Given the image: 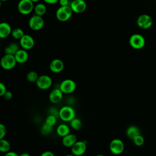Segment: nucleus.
Wrapping results in <instances>:
<instances>
[{
	"label": "nucleus",
	"instance_id": "1",
	"mask_svg": "<svg viewBox=\"0 0 156 156\" xmlns=\"http://www.w3.org/2000/svg\"><path fill=\"white\" fill-rule=\"evenodd\" d=\"M75 117V110L70 105H65L59 110V118L63 121L70 122Z\"/></svg>",
	"mask_w": 156,
	"mask_h": 156
},
{
	"label": "nucleus",
	"instance_id": "2",
	"mask_svg": "<svg viewBox=\"0 0 156 156\" xmlns=\"http://www.w3.org/2000/svg\"><path fill=\"white\" fill-rule=\"evenodd\" d=\"M73 10L70 5L67 6H60L56 11L55 16L57 19L62 22L69 20L73 14Z\"/></svg>",
	"mask_w": 156,
	"mask_h": 156
},
{
	"label": "nucleus",
	"instance_id": "3",
	"mask_svg": "<svg viewBox=\"0 0 156 156\" xmlns=\"http://www.w3.org/2000/svg\"><path fill=\"white\" fill-rule=\"evenodd\" d=\"M144 37L139 34L132 35L129 38V44L135 49H141L145 45Z\"/></svg>",
	"mask_w": 156,
	"mask_h": 156
},
{
	"label": "nucleus",
	"instance_id": "4",
	"mask_svg": "<svg viewBox=\"0 0 156 156\" xmlns=\"http://www.w3.org/2000/svg\"><path fill=\"white\" fill-rule=\"evenodd\" d=\"M16 63L17 62L13 55L5 54L1 59V66L5 70L13 69L15 66Z\"/></svg>",
	"mask_w": 156,
	"mask_h": 156
},
{
	"label": "nucleus",
	"instance_id": "5",
	"mask_svg": "<svg viewBox=\"0 0 156 156\" xmlns=\"http://www.w3.org/2000/svg\"><path fill=\"white\" fill-rule=\"evenodd\" d=\"M34 9V2L31 0H20L18 4V10L23 15H28Z\"/></svg>",
	"mask_w": 156,
	"mask_h": 156
},
{
	"label": "nucleus",
	"instance_id": "6",
	"mask_svg": "<svg viewBox=\"0 0 156 156\" xmlns=\"http://www.w3.org/2000/svg\"><path fill=\"white\" fill-rule=\"evenodd\" d=\"M109 149L113 154L119 155L122 154L124 150V144L121 140L115 138L112 140L110 143Z\"/></svg>",
	"mask_w": 156,
	"mask_h": 156
},
{
	"label": "nucleus",
	"instance_id": "7",
	"mask_svg": "<svg viewBox=\"0 0 156 156\" xmlns=\"http://www.w3.org/2000/svg\"><path fill=\"white\" fill-rule=\"evenodd\" d=\"M59 88L65 94H70L74 92L76 88L75 82L69 79L63 80L59 85Z\"/></svg>",
	"mask_w": 156,
	"mask_h": 156
},
{
	"label": "nucleus",
	"instance_id": "8",
	"mask_svg": "<svg viewBox=\"0 0 156 156\" xmlns=\"http://www.w3.org/2000/svg\"><path fill=\"white\" fill-rule=\"evenodd\" d=\"M44 20L42 16L34 15L29 21V26L30 28L33 30H39L44 26Z\"/></svg>",
	"mask_w": 156,
	"mask_h": 156
},
{
	"label": "nucleus",
	"instance_id": "9",
	"mask_svg": "<svg viewBox=\"0 0 156 156\" xmlns=\"http://www.w3.org/2000/svg\"><path fill=\"white\" fill-rule=\"evenodd\" d=\"M87 143L85 140L77 141L71 147V153L76 156L82 155L87 150Z\"/></svg>",
	"mask_w": 156,
	"mask_h": 156
},
{
	"label": "nucleus",
	"instance_id": "10",
	"mask_svg": "<svg viewBox=\"0 0 156 156\" xmlns=\"http://www.w3.org/2000/svg\"><path fill=\"white\" fill-rule=\"evenodd\" d=\"M136 23L140 28L143 29H147L152 26L153 20L149 15L143 14L138 16L136 20Z\"/></svg>",
	"mask_w": 156,
	"mask_h": 156
},
{
	"label": "nucleus",
	"instance_id": "11",
	"mask_svg": "<svg viewBox=\"0 0 156 156\" xmlns=\"http://www.w3.org/2000/svg\"><path fill=\"white\" fill-rule=\"evenodd\" d=\"M52 84V79L48 75L40 76L36 82L37 87L41 90H47L51 87Z\"/></svg>",
	"mask_w": 156,
	"mask_h": 156
},
{
	"label": "nucleus",
	"instance_id": "12",
	"mask_svg": "<svg viewBox=\"0 0 156 156\" xmlns=\"http://www.w3.org/2000/svg\"><path fill=\"white\" fill-rule=\"evenodd\" d=\"M70 7L73 12L82 13L87 9V4L84 0H73L70 4Z\"/></svg>",
	"mask_w": 156,
	"mask_h": 156
},
{
	"label": "nucleus",
	"instance_id": "13",
	"mask_svg": "<svg viewBox=\"0 0 156 156\" xmlns=\"http://www.w3.org/2000/svg\"><path fill=\"white\" fill-rule=\"evenodd\" d=\"M20 45L23 49L29 50L32 49L35 44L34 38L29 35L24 34V35L20 40Z\"/></svg>",
	"mask_w": 156,
	"mask_h": 156
},
{
	"label": "nucleus",
	"instance_id": "14",
	"mask_svg": "<svg viewBox=\"0 0 156 156\" xmlns=\"http://www.w3.org/2000/svg\"><path fill=\"white\" fill-rule=\"evenodd\" d=\"M64 68L63 62L58 58L52 60L49 64L50 70L54 73H58L63 71Z\"/></svg>",
	"mask_w": 156,
	"mask_h": 156
},
{
	"label": "nucleus",
	"instance_id": "15",
	"mask_svg": "<svg viewBox=\"0 0 156 156\" xmlns=\"http://www.w3.org/2000/svg\"><path fill=\"white\" fill-rule=\"evenodd\" d=\"M63 93L58 88H55L52 90L49 95V101L53 104H57L60 102L63 99Z\"/></svg>",
	"mask_w": 156,
	"mask_h": 156
},
{
	"label": "nucleus",
	"instance_id": "16",
	"mask_svg": "<svg viewBox=\"0 0 156 156\" xmlns=\"http://www.w3.org/2000/svg\"><path fill=\"white\" fill-rule=\"evenodd\" d=\"M15 59L18 63H24L27 62L29 55L26 50L24 49H20L15 54Z\"/></svg>",
	"mask_w": 156,
	"mask_h": 156
},
{
	"label": "nucleus",
	"instance_id": "17",
	"mask_svg": "<svg viewBox=\"0 0 156 156\" xmlns=\"http://www.w3.org/2000/svg\"><path fill=\"white\" fill-rule=\"evenodd\" d=\"M12 30L10 24L5 22H2L0 24V37L2 38H6L10 34H12Z\"/></svg>",
	"mask_w": 156,
	"mask_h": 156
},
{
	"label": "nucleus",
	"instance_id": "18",
	"mask_svg": "<svg viewBox=\"0 0 156 156\" xmlns=\"http://www.w3.org/2000/svg\"><path fill=\"white\" fill-rule=\"evenodd\" d=\"M76 141H77V137L74 134L69 133L68 135L65 136L62 138L63 145L67 147H71Z\"/></svg>",
	"mask_w": 156,
	"mask_h": 156
},
{
	"label": "nucleus",
	"instance_id": "19",
	"mask_svg": "<svg viewBox=\"0 0 156 156\" xmlns=\"http://www.w3.org/2000/svg\"><path fill=\"white\" fill-rule=\"evenodd\" d=\"M141 134L140 129L136 126H130L126 130V135L130 140H133L135 136Z\"/></svg>",
	"mask_w": 156,
	"mask_h": 156
},
{
	"label": "nucleus",
	"instance_id": "20",
	"mask_svg": "<svg viewBox=\"0 0 156 156\" xmlns=\"http://www.w3.org/2000/svg\"><path fill=\"white\" fill-rule=\"evenodd\" d=\"M69 127L65 124H61L58 125L56 129V132L57 135L62 137H64L65 136L68 135L69 133Z\"/></svg>",
	"mask_w": 156,
	"mask_h": 156
},
{
	"label": "nucleus",
	"instance_id": "21",
	"mask_svg": "<svg viewBox=\"0 0 156 156\" xmlns=\"http://www.w3.org/2000/svg\"><path fill=\"white\" fill-rule=\"evenodd\" d=\"M20 49L19 46L14 43H10L4 49V52L5 54H10V55H13L17 52V51Z\"/></svg>",
	"mask_w": 156,
	"mask_h": 156
},
{
	"label": "nucleus",
	"instance_id": "22",
	"mask_svg": "<svg viewBox=\"0 0 156 156\" xmlns=\"http://www.w3.org/2000/svg\"><path fill=\"white\" fill-rule=\"evenodd\" d=\"M34 12L35 15L42 16L46 12V7L44 4L38 3L34 7Z\"/></svg>",
	"mask_w": 156,
	"mask_h": 156
},
{
	"label": "nucleus",
	"instance_id": "23",
	"mask_svg": "<svg viewBox=\"0 0 156 156\" xmlns=\"http://www.w3.org/2000/svg\"><path fill=\"white\" fill-rule=\"evenodd\" d=\"M10 143L5 140V139H1L0 140V151L1 152L6 153L10 151Z\"/></svg>",
	"mask_w": 156,
	"mask_h": 156
},
{
	"label": "nucleus",
	"instance_id": "24",
	"mask_svg": "<svg viewBox=\"0 0 156 156\" xmlns=\"http://www.w3.org/2000/svg\"><path fill=\"white\" fill-rule=\"evenodd\" d=\"M70 126L72 129L74 130H79L82 126V123L81 120L79 118H74L73 119H72L70 121Z\"/></svg>",
	"mask_w": 156,
	"mask_h": 156
},
{
	"label": "nucleus",
	"instance_id": "25",
	"mask_svg": "<svg viewBox=\"0 0 156 156\" xmlns=\"http://www.w3.org/2000/svg\"><path fill=\"white\" fill-rule=\"evenodd\" d=\"M53 129V126H51L46 122H44L41 127V133L43 135L46 136L49 135Z\"/></svg>",
	"mask_w": 156,
	"mask_h": 156
},
{
	"label": "nucleus",
	"instance_id": "26",
	"mask_svg": "<svg viewBox=\"0 0 156 156\" xmlns=\"http://www.w3.org/2000/svg\"><path fill=\"white\" fill-rule=\"evenodd\" d=\"M39 77V76L38 75V74L34 71H29V73H27V76H26V78H27V80L30 82H37V80H38Z\"/></svg>",
	"mask_w": 156,
	"mask_h": 156
},
{
	"label": "nucleus",
	"instance_id": "27",
	"mask_svg": "<svg viewBox=\"0 0 156 156\" xmlns=\"http://www.w3.org/2000/svg\"><path fill=\"white\" fill-rule=\"evenodd\" d=\"M12 35L14 38L17 40H20L24 35V34L23 30L21 29L15 28L13 30H12Z\"/></svg>",
	"mask_w": 156,
	"mask_h": 156
},
{
	"label": "nucleus",
	"instance_id": "28",
	"mask_svg": "<svg viewBox=\"0 0 156 156\" xmlns=\"http://www.w3.org/2000/svg\"><path fill=\"white\" fill-rule=\"evenodd\" d=\"M132 141H133V143L135 144V145H136L137 146H141L143 145V144L144 143V138L140 134V135H138L136 136H135L132 140Z\"/></svg>",
	"mask_w": 156,
	"mask_h": 156
},
{
	"label": "nucleus",
	"instance_id": "29",
	"mask_svg": "<svg viewBox=\"0 0 156 156\" xmlns=\"http://www.w3.org/2000/svg\"><path fill=\"white\" fill-rule=\"evenodd\" d=\"M57 118L54 115H49L46 118L45 122L51 126H54L57 122Z\"/></svg>",
	"mask_w": 156,
	"mask_h": 156
},
{
	"label": "nucleus",
	"instance_id": "30",
	"mask_svg": "<svg viewBox=\"0 0 156 156\" xmlns=\"http://www.w3.org/2000/svg\"><path fill=\"white\" fill-rule=\"evenodd\" d=\"M6 132H7V129L5 126L3 124H0V140L3 139L5 137L6 135Z\"/></svg>",
	"mask_w": 156,
	"mask_h": 156
},
{
	"label": "nucleus",
	"instance_id": "31",
	"mask_svg": "<svg viewBox=\"0 0 156 156\" xmlns=\"http://www.w3.org/2000/svg\"><path fill=\"white\" fill-rule=\"evenodd\" d=\"M49 115H52L55 116L57 118H59V110H58L55 107H51L49 110Z\"/></svg>",
	"mask_w": 156,
	"mask_h": 156
},
{
	"label": "nucleus",
	"instance_id": "32",
	"mask_svg": "<svg viewBox=\"0 0 156 156\" xmlns=\"http://www.w3.org/2000/svg\"><path fill=\"white\" fill-rule=\"evenodd\" d=\"M7 91V88L5 84H4L2 82H1L0 83V96H3Z\"/></svg>",
	"mask_w": 156,
	"mask_h": 156
},
{
	"label": "nucleus",
	"instance_id": "33",
	"mask_svg": "<svg viewBox=\"0 0 156 156\" xmlns=\"http://www.w3.org/2000/svg\"><path fill=\"white\" fill-rule=\"evenodd\" d=\"M3 97L6 100H10L12 98V97H13V94H12V93L11 91H7L5 92V93L4 94Z\"/></svg>",
	"mask_w": 156,
	"mask_h": 156
},
{
	"label": "nucleus",
	"instance_id": "34",
	"mask_svg": "<svg viewBox=\"0 0 156 156\" xmlns=\"http://www.w3.org/2000/svg\"><path fill=\"white\" fill-rule=\"evenodd\" d=\"M40 156H55V155L52 152L46 151H44L43 153H41Z\"/></svg>",
	"mask_w": 156,
	"mask_h": 156
},
{
	"label": "nucleus",
	"instance_id": "35",
	"mask_svg": "<svg viewBox=\"0 0 156 156\" xmlns=\"http://www.w3.org/2000/svg\"><path fill=\"white\" fill-rule=\"evenodd\" d=\"M60 6H67L69 5V1L68 0H59L58 1Z\"/></svg>",
	"mask_w": 156,
	"mask_h": 156
},
{
	"label": "nucleus",
	"instance_id": "36",
	"mask_svg": "<svg viewBox=\"0 0 156 156\" xmlns=\"http://www.w3.org/2000/svg\"><path fill=\"white\" fill-rule=\"evenodd\" d=\"M4 156H20L16 152L13 151H9L8 152L5 153Z\"/></svg>",
	"mask_w": 156,
	"mask_h": 156
},
{
	"label": "nucleus",
	"instance_id": "37",
	"mask_svg": "<svg viewBox=\"0 0 156 156\" xmlns=\"http://www.w3.org/2000/svg\"><path fill=\"white\" fill-rule=\"evenodd\" d=\"M45 2L50 4H54L59 1V0H43Z\"/></svg>",
	"mask_w": 156,
	"mask_h": 156
},
{
	"label": "nucleus",
	"instance_id": "38",
	"mask_svg": "<svg viewBox=\"0 0 156 156\" xmlns=\"http://www.w3.org/2000/svg\"><path fill=\"white\" fill-rule=\"evenodd\" d=\"M20 156H30V155L28 153H26V152H24V153H22L20 155Z\"/></svg>",
	"mask_w": 156,
	"mask_h": 156
},
{
	"label": "nucleus",
	"instance_id": "39",
	"mask_svg": "<svg viewBox=\"0 0 156 156\" xmlns=\"http://www.w3.org/2000/svg\"><path fill=\"white\" fill-rule=\"evenodd\" d=\"M65 156H76V155H74V154H73L71 153V154H67V155H66Z\"/></svg>",
	"mask_w": 156,
	"mask_h": 156
},
{
	"label": "nucleus",
	"instance_id": "40",
	"mask_svg": "<svg viewBox=\"0 0 156 156\" xmlns=\"http://www.w3.org/2000/svg\"><path fill=\"white\" fill-rule=\"evenodd\" d=\"M33 2H38V1H40V0H31Z\"/></svg>",
	"mask_w": 156,
	"mask_h": 156
},
{
	"label": "nucleus",
	"instance_id": "41",
	"mask_svg": "<svg viewBox=\"0 0 156 156\" xmlns=\"http://www.w3.org/2000/svg\"><path fill=\"white\" fill-rule=\"evenodd\" d=\"M96 156H105V155H102V154H98V155H96Z\"/></svg>",
	"mask_w": 156,
	"mask_h": 156
},
{
	"label": "nucleus",
	"instance_id": "42",
	"mask_svg": "<svg viewBox=\"0 0 156 156\" xmlns=\"http://www.w3.org/2000/svg\"><path fill=\"white\" fill-rule=\"evenodd\" d=\"M1 1H8V0H1Z\"/></svg>",
	"mask_w": 156,
	"mask_h": 156
}]
</instances>
